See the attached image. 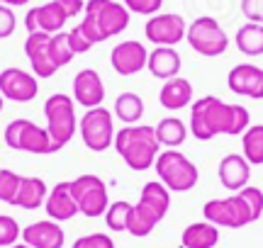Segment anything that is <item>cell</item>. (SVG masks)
<instances>
[{
    "label": "cell",
    "mask_w": 263,
    "mask_h": 248,
    "mask_svg": "<svg viewBox=\"0 0 263 248\" xmlns=\"http://www.w3.org/2000/svg\"><path fill=\"white\" fill-rule=\"evenodd\" d=\"M261 219H263V217H261Z\"/></svg>",
    "instance_id": "f6af8a7d"
},
{
    "label": "cell",
    "mask_w": 263,
    "mask_h": 248,
    "mask_svg": "<svg viewBox=\"0 0 263 248\" xmlns=\"http://www.w3.org/2000/svg\"><path fill=\"white\" fill-rule=\"evenodd\" d=\"M202 214H205V221L215 224L219 229H241L246 224H254V217H251V212L239 192L229 195V197L207 200L202 207Z\"/></svg>",
    "instance_id": "9c48e42d"
},
{
    "label": "cell",
    "mask_w": 263,
    "mask_h": 248,
    "mask_svg": "<svg viewBox=\"0 0 263 248\" xmlns=\"http://www.w3.org/2000/svg\"><path fill=\"white\" fill-rule=\"evenodd\" d=\"M219 243V226L210 221H195L188 224L180 234V246L183 248H215Z\"/></svg>",
    "instance_id": "cb8c5ba5"
},
{
    "label": "cell",
    "mask_w": 263,
    "mask_h": 248,
    "mask_svg": "<svg viewBox=\"0 0 263 248\" xmlns=\"http://www.w3.org/2000/svg\"><path fill=\"white\" fill-rule=\"evenodd\" d=\"M71 192H73L76 204H78V214H83L88 219L103 217L107 204H110L107 185H105L103 178H98L93 173H85V175L73 178L71 180Z\"/></svg>",
    "instance_id": "ba28073f"
},
{
    "label": "cell",
    "mask_w": 263,
    "mask_h": 248,
    "mask_svg": "<svg viewBox=\"0 0 263 248\" xmlns=\"http://www.w3.org/2000/svg\"><path fill=\"white\" fill-rule=\"evenodd\" d=\"M154 132H156L159 143L166 146V149H178L180 143L188 139V127H185V122L178 119V117H163V119L154 127Z\"/></svg>",
    "instance_id": "4316f807"
},
{
    "label": "cell",
    "mask_w": 263,
    "mask_h": 248,
    "mask_svg": "<svg viewBox=\"0 0 263 248\" xmlns=\"http://www.w3.org/2000/svg\"><path fill=\"white\" fill-rule=\"evenodd\" d=\"M159 102L168 112H178L183 107L193 105V83L188 78H180V76L163 80V86L159 90Z\"/></svg>",
    "instance_id": "44dd1931"
},
{
    "label": "cell",
    "mask_w": 263,
    "mask_h": 248,
    "mask_svg": "<svg viewBox=\"0 0 263 248\" xmlns=\"http://www.w3.org/2000/svg\"><path fill=\"white\" fill-rule=\"evenodd\" d=\"M234 44L246 56H261L263 54V25H256V22L241 25V27L236 29Z\"/></svg>",
    "instance_id": "83f0119b"
},
{
    "label": "cell",
    "mask_w": 263,
    "mask_h": 248,
    "mask_svg": "<svg viewBox=\"0 0 263 248\" xmlns=\"http://www.w3.org/2000/svg\"><path fill=\"white\" fill-rule=\"evenodd\" d=\"M59 3H61V8L66 10L68 19L76 17V15H81L85 10V0H59Z\"/></svg>",
    "instance_id": "60d3db41"
},
{
    "label": "cell",
    "mask_w": 263,
    "mask_h": 248,
    "mask_svg": "<svg viewBox=\"0 0 263 248\" xmlns=\"http://www.w3.org/2000/svg\"><path fill=\"white\" fill-rule=\"evenodd\" d=\"M105 100V83L100 73L95 68H83L78 71L73 78V102L76 105L85 107V110H93L100 107Z\"/></svg>",
    "instance_id": "9a60e30c"
},
{
    "label": "cell",
    "mask_w": 263,
    "mask_h": 248,
    "mask_svg": "<svg viewBox=\"0 0 263 248\" xmlns=\"http://www.w3.org/2000/svg\"><path fill=\"white\" fill-rule=\"evenodd\" d=\"M227 86L236 95L251 97V100H263V68L254 64H239L229 71Z\"/></svg>",
    "instance_id": "2e32d148"
},
{
    "label": "cell",
    "mask_w": 263,
    "mask_h": 248,
    "mask_svg": "<svg viewBox=\"0 0 263 248\" xmlns=\"http://www.w3.org/2000/svg\"><path fill=\"white\" fill-rule=\"evenodd\" d=\"M47 195H49V188H47V182L42 180V178H34V175H22V180H20V190H17V195H15L12 207H20V210H39V207H44Z\"/></svg>",
    "instance_id": "603a6c76"
},
{
    "label": "cell",
    "mask_w": 263,
    "mask_h": 248,
    "mask_svg": "<svg viewBox=\"0 0 263 248\" xmlns=\"http://www.w3.org/2000/svg\"><path fill=\"white\" fill-rule=\"evenodd\" d=\"M20 180H22L20 173L10 171V168H0V202H5V204L15 202V195L20 190Z\"/></svg>",
    "instance_id": "d6a6232c"
},
{
    "label": "cell",
    "mask_w": 263,
    "mask_h": 248,
    "mask_svg": "<svg viewBox=\"0 0 263 248\" xmlns=\"http://www.w3.org/2000/svg\"><path fill=\"white\" fill-rule=\"evenodd\" d=\"M49 37L51 34H47V32H32L25 39V54H27V61L32 66V73L37 78H51L59 71L49 56Z\"/></svg>",
    "instance_id": "e0dca14e"
},
{
    "label": "cell",
    "mask_w": 263,
    "mask_h": 248,
    "mask_svg": "<svg viewBox=\"0 0 263 248\" xmlns=\"http://www.w3.org/2000/svg\"><path fill=\"white\" fill-rule=\"evenodd\" d=\"M10 248H29L27 243H15V246H10Z\"/></svg>",
    "instance_id": "7bdbcfd3"
},
{
    "label": "cell",
    "mask_w": 263,
    "mask_h": 248,
    "mask_svg": "<svg viewBox=\"0 0 263 248\" xmlns=\"http://www.w3.org/2000/svg\"><path fill=\"white\" fill-rule=\"evenodd\" d=\"M78 134L83 139L85 149H90L95 153L107 151L115 141V117L110 110H105L103 105L85 110V115L78 122Z\"/></svg>",
    "instance_id": "52a82bcc"
},
{
    "label": "cell",
    "mask_w": 263,
    "mask_h": 248,
    "mask_svg": "<svg viewBox=\"0 0 263 248\" xmlns=\"http://www.w3.org/2000/svg\"><path fill=\"white\" fill-rule=\"evenodd\" d=\"M154 168H156V175H159V180L168 188L171 192H188L193 190L200 180V171H197V166L190 161L188 156H183L180 151H161L156 156V163H154Z\"/></svg>",
    "instance_id": "5b68a950"
},
{
    "label": "cell",
    "mask_w": 263,
    "mask_h": 248,
    "mask_svg": "<svg viewBox=\"0 0 263 248\" xmlns=\"http://www.w3.org/2000/svg\"><path fill=\"white\" fill-rule=\"evenodd\" d=\"M15 27H17V17L12 8L8 5H0V39H8L15 34Z\"/></svg>",
    "instance_id": "74e56055"
},
{
    "label": "cell",
    "mask_w": 263,
    "mask_h": 248,
    "mask_svg": "<svg viewBox=\"0 0 263 248\" xmlns=\"http://www.w3.org/2000/svg\"><path fill=\"white\" fill-rule=\"evenodd\" d=\"M68 44H71V49H73V54H85V51H90V49H93L90 39L81 32V27H78V25L68 32Z\"/></svg>",
    "instance_id": "f35d334b"
},
{
    "label": "cell",
    "mask_w": 263,
    "mask_h": 248,
    "mask_svg": "<svg viewBox=\"0 0 263 248\" xmlns=\"http://www.w3.org/2000/svg\"><path fill=\"white\" fill-rule=\"evenodd\" d=\"M180 54L176 51V47H154V51H149V61L146 68L154 78L159 80H171L180 73Z\"/></svg>",
    "instance_id": "7402d4cb"
},
{
    "label": "cell",
    "mask_w": 263,
    "mask_h": 248,
    "mask_svg": "<svg viewBox=\"0 0 263 248\" xmlns=\"http://www.w3.org/2000/svg\"><path fill=\"white\" fill-rule=\"evenodd\" d=\"M146 61H149V51L137 39L120 42L110 51V64H112L115 73H120V76H137V73H141L146 68Z\"/></svg>",
    "instance_id": "4fadbf2b"
},
{
    "label": "cell",
    "mask_w": 263,
    "mask_h": 248,
    "mask_svg": "<svg viewBox=\"0 0 263 248\" xmlns=\"http://www.w3.org/2000/svg\"><path fill=\"white\" fill-rule=\"evenodd\" d=\"M241 12L249 22L263 25V0H241Z\"/></svg>",
    "instance_id": "ab89813d"
},
{
    "label": "cell",
    "mask_w": 263,
    "mask_h": 248,
    "mask_svg": "<svg viewBox=\"0 0 263 248\" xmlns=\"http://www.w3.org/2000/svg\"><path fill=\"white\" fill-rule=\"evenodd\" d=\"M139 202L146 204L149 210H154L156 214L166 217L171 210V190L161 180H149V182H144V188H141Z\"/></svg>",
    "instance_id": "484cf974"
},
{
    "label": "cell",
    "mask_w": 263,
    "mask_h": 248,
    "mask_svg": "<svg viewBox=\"0 0 263 248\" xmlns=\"http://www.w3.org/2000/svg\"><path fill=\"white\" fill-rule=\"evenodd\" d=\"M239 195H241V200L246 202V207H249V212H251L254 221L261 219L263 217V190H258V188H254V185H246V188L239 190Z\"/></svg>",
    "instance_id": "e575fe53"
},
{
    "label": "cell",
    "mask_w": 263,
    "mask_h": 248,
    "mask_svg": "<svg viewBox=\"0 0 263 248\" xmlns=\"http://www.w3.org/2000/svg\"><path fill=\"white\" fill-rule=\"evenodd\" d=\"M185 29H188V25L180 15L159 12V15H151L149 22L144 25V34L156 47H176L185 39Z\"/></svg>",
    "instance_id": "8fae6325"
},
{
    "label": "cell",
    "mask_w": 263,
    "mask_h": 248,
    "mask_svg": "<svg viewBox=\"0 0 263 248\" xmlns=\"http://www.w3.org/2000/svg\"><path fill=\"white\" fill-rule=\"evenodd\" d=\"M241 151L249 166H263V124H251L241 134Z\"/></svg>",
    "instance_id": "f546056e"
},
{
    "label": "cell",
    "mask_w": 263,
    "mask_h": 248,
    "mask_svg": "<svg viewBox=\"0 0 263 248\" xmlns=\"http://www.w3.org/2000/svg\"><path fill=\"white\" fill-rule=\"evenodd\" d=\"M185 39H188L193 51H197L200 56H207V58L222 56L227 51V47H229L227 32L210 15H202V17L193 19L188 25V29H185Z\"/></svg>",
    "instance_id": "8992f818"
},
{
    "label": "cell",
    "mask_w": 263,
    "mask_h": 248,
    "mask_svg": "<svg viewBox=\"0 0 263 248\" xmlns=\"http://www.w3.org/2000/svg\"><path fill=\"white\" fill-rule=\"evenodd\" d=\"M20 236H22V229H20L17 219L10 214H0V248L15 246Z\"/></svg>",
    "instance_id": "836d02e7"
},
{
    "label": "cell",
    "mask_w": 263,
    "mask_h": 248,
    "mask_svg": "<svg viewBox=\"0 0 263 248\" xmlns=\"http://www.w3.org/2000/svg\"><path fill=\"white\" fill-rule=\"evenodd\" d=\"M115 117L124 124H139L141 115H144V100L137 93H122L115 100Z\"/></svg>",
    "instance_id": "f1b7e54d"
},
{
    "label": "cell",
    "mask_w": 263,
    "mask_h": 248,
    "mask_svg": "<svg viewBox=\"0 0 263 248\" xmlns=\"http://www.w3.org/2000/svg\"><path fill=\"white\" fill-rule=\"evenodd\" d=\"M124 8L134 12V15H159V10L163 8V0H124Z\"/></svg>",
    "instance_id": "8d00e7d4"
},
{
    "label": "cell",
    "mask_w": 263,
    "mask_h": 248,
    "mask_svg": "<svg viewBox=\"0 0 263 248\" xmlns=\"http://www.w3.org/2000/svg\"><path fill=\"white\" fill-rule=\"evenodd\" d=\"M163 217L156 214L154 210H149L146 204H132V214H129V221H127V231H129L132 236H137V239H144V236H149L151 231L159 226Z\"/></svg>",
    "instance_id": "d4e9b609"
},
{
    "label": "cell",
    "mask_w": 263,
    "mask_h": 248,
    "mask_svg": "<svg viewBox=\"0 0 263 248\" xmlns=\"http://www.w3.org/2000/svg\"><path fill=\"white\" fill-rule=\"evenodd\" d=\"M22 243L29 248H64L66 234L59 221L42 219L22 229Z\"/></svg>",
    "instance_id": "ac0fdd59"
},
{
    "label": "cell",
    "mask_w": 263,
    "mask_h": 248,
    "mask_svg": "<svg viewBox=\"0 0 263 248\" xmlns=\"http://www.w3.org/2000/svg\"><path fill=\"white\" fill-rule=\"evenodd\" d=\"M49 56H51V64L57 68H64L73 61V49L68 44V32H57L49 37Z\"/></svg>",
    "instance_id": "4dcf8cb0"
},
{
    "label": "cell",
    "mask_w": 263,
    "mask_h": 248,
    "mask_svg": "<svg viewBox=\"0 0 263 248\" xmlns=\"http://www.w3.org/2000/svg\"><path fill=\"white\" fill-rule=\"evenodd\" d=\"M115 151L120 153L132 171H149L161 153V143L156 132L149 124H124L120 132H115Z\"/></svg>",
    "instance_id": "7a4b0ae2"
},
{
    "label": "cell",
    "mask_w": 263,
    "mask_h": 248,
    "mask_svg": "<svg viewBox=\"0 0 263 248\" xmlns=\"http://www.w3.org/2000/svg\"><path fill=\"white\" fill-rule=\"evenodd\" d=\"M68 22V15L66 10L61 8L59 0H49L44 5H37V8L27 10L25 15V27L27 32H47V34H57V32H64V25Z\"/></svg>",
    "instance_id": "5bb4252c"
},
{
    "label": "cell",
    "mask_w": 263,
    "mask_h": 248,
    "mask_svg": "<svg viewBox=\"0 0 263 248\" xmlns=\"http://www.w3.org/2000/svg\"><path fill=\"white\" fill-rule=\"evenodd\" d=\"M78 27L95 47L105 39L122 34L129 27V10L115 0H88L83 10V22Z\"/></svg>",
    "instance_id": "3957f363"
},
{
    "label": "cell",
    "mask_w": 263,
    "mask_h": 248,
    "mask_svg": "<svg viewBox=\"0 0 263 248\" xmlns=\"http://www.w3.org/2000/svg\"><path fill=\"white\" fill-rule=\"evenodd\" d=\"M0 95L12 102H32L39 95V80L25 68L10 66L0 73Z\"/></svg>",
    "instance_id": "7c38bea8"
},
{
    "label": "cell",
    "mask_w": 263,
    "mask_h": 248,
    "mask_svg": "<svg viewBox=\"0 0 263 248\" xmlns=\"http://www.w3.org/2000/svg\"><path fill=\"white\" fill-rule=\"evenodd\" d=\"M71 248H115V241L110 239V234L95 231V234H85L81 239H76Z\"/></svg>",
    "instance_id": "d590c367"
},
{
    "label": "cell",
    "mask_w": 263,
    "mask_h": 248,
    "mask_svg": "<svg viewBox=\"0 0 263 248\" xmlns=\"http://www.w3.org/2000/svg\"><path fill=\"white\" fill-rule=\"evenodd\" d=\"M180 248H183V246H180Z\"/></svg>",
    "instance_id": "bcb514c9"
},
{
    "label": "cell",
    "mask_w": 263,
    "mask_h": 248,
    "mask_svg": "<svg viewBox=\"0 0 263 248\" xmlns=\"http://www.w3.org/2000/svg\"><path fill=\"white\" fill-rule=\"evenodd\" d=\"M5 146L12 151H27V153H51V139H49L47 127L29 122V119H12L5 127Z\"/></svg>",
    "instance_id": "30bf717a"
},
{
    "label": "cell",
    "mask_w": 263,
    "mask_h": 248,
    "mask_svg": "<svg viewBox=\"0 0 263 248\" xmlns=\"http://www.w3.org/2000/svg\"><path fill=\"white\" fill-rule=\"evenodd\" d=\"M129 214H132V202L127 200H117V202H110L107 210H105V224L110 231H127V221H129Z\"/></svg>",
    "instance_id": "1f68e13d"
},
{
    "label": "cell",
    "mask_w": 263,
    "mask_h": 248,
    "mask_svg": "<svg viewBox=\"0 0 263 248\" xmlns=\"http://www.w3.org/2000/svg\"><path fill=\"white\" fill-rule=\"evenodd\" d=\"M32 0H0V5H8V8H20V5H27Z\"/></svg>",
    "instance_id": "b9f144b4"
},
{
    "label": "cell",
    "mask_w": 263,
    "mask_h": 248,
    "mask_svg": "<svg viewBox=\"0 0 263 248\" xmlns=\"http://www.w3.org/2000/svg\"><path fill=\"white\" fill-rule=\"evenodd\" d=\"M217 175H219V182H222L224 190L239 192L251 180V166H249V161H246L241 153H229V156H224L219 161Z\"/></svg>",
    "instance_id": "ffe728a7"
},
{
    "label": "cell",
    "mask_w": 263,
    "mask_h": 248,
    "mask_svg": "<svg viewBox=\"0 0 263 248\" xmlns=\"http://www.w3.org/2000/svg\"><path fill=\"white\" fill-rule=\"evenodd\" d=\"M44 117H47V132L51 139V153L61 151L78 132V117H76V102L66 93H54L44 102Z\"/></svg>",
    "instance_id": "277c9868"
},
{
    "label": "cell",
    "mask_w": 263,
    "mask_h": 248,
    "mask_svg": "<svg viewBox=\"0 0 263 248\" xmlns=\"http://www.w3.org/2000/svg\"><path fill=\"white\" fill-rule=\"evenodd\" d=\"M251 127V115L244 105L224 102L217 95H205L190 105V134L197 141H212L219 134H244Z\"/></svg>",
    "instance_id": "6da1fadb"
},
{
    "label": "cell",
    "mask_w": 263,
    "mask_h": 248,
    "mask_svg": "<svg viewBox=\"0 0 263 248\" xmlns=\"http://www.w3.org/2000/svg\"><path fill=\"white\" fill-rule=\"evenodd\" d=\"M3 102H5V97L0 95V112H3Z\"/></svg>",
    "instance_id": "ee69618b"
},
{
    "label": "cell",
    "mask_w": 263,
    "mask_h": 248,
    "mask_svg": "<svg viewBox=\"0 0 263 248\" xmlns=\"http://www.w3.org/2000/svg\"><path fill=\"white\" fill-rule=\"evenodd\" d=\"M44 210H47L49 219L59 221V224L73 219L76 214H78V204H76V197H73V192H71V180H61L49 190Z\"/></svg>",
    "instance_id": "d6986e66"
}]
</instances>
